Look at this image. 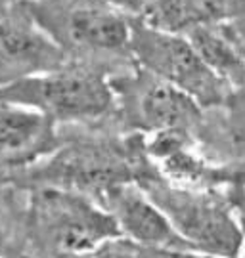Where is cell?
<instances>
[{
  "label": "cell",
  "mask_w": 245,
  "mask_h": 258,
  "mask_svg": "<svg viewBox=\"0 0 245 258\" xmlns=\"http://www.w3.org/2000/svg\"><path fill=\"white\" fill-rule=\"evenodd\" d=\"M161 178L145 151V136L127 132L125 136L73 140L56 149L40 163L0 176V187L31 189L54 185L90 195L125 182L142 184Z\"/></svg>",
  "instance_id": "obj_1"
},
{
  "label": "cell",
  "mask_w": 245,
  "mask_h": 258,
  "mask_svg": "<svg viewBox=\"0 0 245 258\" xmlns=\"http://www.w3.org/2000/svg\"><path fill=\"white\" fill-rule=\"evenodd\" d=\"M35 23L69 57V63L108 69V63L130 59L132 18L90 0H19ZM109 71V69H108Z\"/></svg>",
  "instance_id": "obj_2"
},
{
  "label": "cell",
  "mask_w": 245,
  "mask_h": 258,
  "mask_svg": "<svg viewBox=\"0 0 245 258\" xmlns=\"http://www.w3.org/2000/svg\"><path fill=\"white\" fill-rule=\"evenodd\" d=\"M27 191V235L42 254L81 256L121 237L113 216L90 195L54 185H38Z\"/></svg>",
  "instance_id": "obj_3"
},
{
  "label": "cell",
  "mask_w": 245,
  "mask_h": 258,
  "mask_svg": "<svg viewBox=\"0 0 245 258\" xmlns=\"http://www.w3.org/2000/svg\"><path fill=\"white\" fill-rule=\"evenodd\" d=\"M169 218L193 254L241 258L245 231L224 189H198L154 178L138 184Z\"/></svg>",
  "instance_id": "obj_4"
},
{
  "label": "cell",
  "mask_w": 245,
  "mask_h": 258,
  "mask_svg": "<svg viewBox=\"0 0 245 258\" xmlns=\"http://www.w3.org/2000/svg\"><path fill=\"white\" fill-rule=\"evenodd\" d=\"M0 102L40 111L56 124L96 122L115 113L109 73L81 63H67L2 84Z\"/></svg>",
  "instance_id": "obj_5"
},
{
  "label": "cell",
  "mask_w": 245,
  "mask_h": 258,
  "mask_svg": "<svg viewBox=\"0 0 245 258\" xmlns=\"http://www.w3.org/2000/svg\"><path fill=\"white\" fill-rule=\"evenodd\" d=\"M130 59L165 83L186 92L201 109L224 107L232 88L211 71L184 35H173L132 18Z\"/></svg>",
  "instance_id": "obj_6"
},
{
  "label": "cell",
  "mask_w": 245,
  "mask_h": 258,
  "mask_svg": "<svg viewBox=\"0 0 245 258\" xmlns=\"http://www.w3.org/2000/svg\"><path fill=\"white\" fill-rule=\"evenodd\" d=\"M115 96V113L127 132L157 134L165 130L195 132L203 120V109L186 92L165 83L140 67L128 73L109 75Z\"/></svg>",
  "instance_id": "obj_7"
},
{
  "label": "cell",
  "mask_w": 245,
  "mask_h": 258,
  "mask_svg": "<svg viewBox=\"0 0 245 258\" xmlns=\"http://www.w3.org/2000/svg\"><path fill=\"white\" fill-rule=\"evenodd\" d=\"M67 63L64 50L36 25L19 0L0 6V86Z\"/></svg>",
  "instance_id": "obj_8"
},
{
  "label": "cell",
  "mask_w": 245,
  "mask_h": 258,
  "mask_svg": "<svg viewBox=\"0 0 245 258\" xmlns=\"http://www.w3.org/2000/svg\"><path fill=\"white\" fill-rule=\"evenodd\" d=\"M94 201L113 216L121 235L132 243L159 254H193L163 211L136 182L108 187Z\"/></svg>",
  "instance_id": "obj_9"
},
{
  "label": "cell",
  "mask_w": 245,
  "mask_h": 258,
  "mask_svg": "<svg viewBox=\"0 0 245 258\" xmlns=\"http://www.w3.org/2000/svg\"><path fill=\"white\" fill-rule=\"evenodd\" d=\"M62 146L58 124L44 113L0 102V176L40 163Z\"/></svg>",
  "instance_id": "obj_10"
},
{
  "label": "cell",
  "mask_w": 245,
  "mask_h": 258,
  "mask_svg": "<svg viewBox=\"0 0 245 258\" xmlns=\"http://www.w3.org/2000/svg\"><path fill=\"white\" fill-rule=\"evenodd\" d=\"M245 8V0H152L142 12L140 21L173 35L211 23L236 19Z\"/></svg>",
  "instance_id": "obj_11"
},
{
  "label": "cell",
  "mask_w": 245,
  "mask_h": 258,
  "mask_svg": "<svg viewBox=\"0 0 245 258\" xmlns=\"http://www.w3.org/2000/svg\"><path fill=\"white\" fill-rule=\"evenodd\" d=\"M184 37L190 40V44L205 61V65L232 90L243 86L245 48L230 21L203 25Z\"/></svg>",
  "instance_id": "obj_12"
},
{
  "label": "cell",
  "mask_w": 245,
  "mask_h": 258,
  "mask_svg": "<svg viewBox=\"0 0 245 258\" xmlns=\"http://www.w3.org/2000/svg\"><path fill=\"white\" fill-rule=\"evenodd\" d=\"M222 109L226 111L228 138L236 146L245 144V84L230 92Z\"/></svg>",
  "instance_id": "obj_13"
},
{
  "label": "cell",
  "mask_w": 245,
  "mask_h": 258,
  "mask_svg": "<svg viewBox=\"0 0 245 258\" xmlns=\"http://www.w3.org/2000/svg\"><path fill=\"white\" fill-rule=\"evenodd\" d=\"M90 2L104 4V6H108V8L123 12L125 16H130V18H140L142 12L148 8V4H150L152 0H90Z\"/></svg>",
  "instance_id": "obj_14"
},
{
  "label": "cell",
  "mask_w": 245,
  "mask_h": 258,
  "mask_svg": "<svg viewBox=\"0 0 245 258\" xmlns=\"http://www.w3.org/2000/svg\"><path fill=\"white\" fill-rule=\"evenodd\" d=\"M10 250V233L8 226L4 222V216L0 212V258H6V252Z\"/></svg>",
  "instance_id": "obj_15"
},
{
  "label": "cell",
  "mask_w": 245,
  "mask_h": 258,
  "mask_svg": "<svg viewBox=\"0 0 245 258\" xmlns=\"http://www.w3.org/2000/svg\"><path fill=\"white\" fill-rule=\"evenodd\" d=\"M245 231V230H243ZM241 258H245V250H243V254H241Z\"/></svg>",
  "instance_id": "obj_16"
}]
</instances>
